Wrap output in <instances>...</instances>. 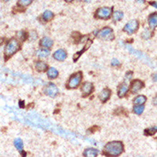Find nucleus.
I'll list each match as a JSON object with an SVG mask.
<instances>
[{
    "label": "nucleus",
    "instance_id": "nucleus-1",
    "mask_svg": "<svg viewBox=\"0 0 157 157\" xmlns=\"http://www.w3.org/2000/svg\"><path fill=\"white\" fill-rule=\"evenodd\" d=\"M124 151V144L119 141H112L108 142L104 149L105 155L119 156Z\"/></svg>",
    "mask_w": 157,
    "mask_h": 157
},
{
    "label": "nucleus",
    "instance_id": "nucleus-2",
    "mask_svg": "<svg viewBox=\"0 0 157 157\" xmlns=\"http://www.w3.org/2000/svg\"><path fill=\"white\" fill-rule=\"evenodd\" d=\"M21 49L20 42L17 41V39L12 38L7 42L5 48V57L6 59H9L10 57L14 55Z\"/></svg>",
    "mask_w": 157,
    "mask_h": 157
},
{
    "label": "nucleus",
    "instance_id": "nucleus-3",
    "mask_svg": "<svg viewBox=\"0 0 157 157\" xmlns=\"http://www.w3.org/2000/svg\"><path fill=\"white\" fill-rule=\"evenodd\" d=\"M82 80V73L80 71L76 72L69 78L66 86L68 89H76L80 85Z\"/></svg>",
    "mask_w": 157,
    "mask_h": 157
},
{
    "label": "nucleus",
    "instance_id": "nucleus-4",
    "mask_svg": "<svg viewBox=\"0 0 157 157\" xmlns=\"http://www.w3.org/2000/svg\"><path fill=\"white\" fill-rule=\"evenodd\" d=\"M112 14V8L109 7H102L98 9L95 14V16L98 19H102V20H106L111 17Z\"/></svg>",
    "mask_w": 157,
    "mask_h": 157
},
{
    "label": "nucleus",
    "instance_id": "nucleus-5",
    "mask_svg": "<svg viewBox=\"0 0 157 157\" xmlns=\"http://www.w3.org/2000/svg\"><path fill=\"white\" fill-rule=\"evenodd\" d=\"M97 38L103 41H112L114 39L113 31L111 28H104L97 33Z\"/></svg>",
    "mask_w": 157,
    "mask_h": 157
},
{
    "label": "nucleus",
    "instance_id": "nucleus-6",
    "mask_svg": "<svg viewBox=\"0 0 157 157\" xmlns=\"http://www.w3.org/2000/svg\"><path fill=\"white\" fill-rule=\"evenodd\" d=\"M138 27H139V22L137 20H131L125 24L123 30L127 33L128 35H132L137 32Z\"/></svg>",
    "mask_w": 157,
    "mask_h": 157
},
{
    "label": "nucleus",
    "instance_id": "nucleus-7",
    "mask_svg": "<svg viewBox=\"0 0 157 157\" xmlns=\"http://www.w3.org/2000/svg\"><path fill=\"white\" fill-rule=\"evenodd\" d=\"M44 93L45 95H46L47 96L52 97V98H54L57 96V95L58 94V87L56 86L54 83H48L45 89H44Z\"/></svg>",
    "mask_w": 157,
    "mask_h": 157
},
{
    "label": "nucleus",
    "instance_id": "nucleus-8",
    "mask_svg": "<svg viewBox=\"0 0 157 157\" xmlns=\"http://www.w3.org/2000/svg\"><path fill=\"white\" fill-rule=\"evenodd\" d=\"M94 90V85L92 82H86L82 84L81 89V91L82 93V95L83 97L89 96L92 92Z\"/></svg>",
    "mask_w": 157,
    "mask_h": 157
},
{
    "label": "nucleus",
    "instance_id": "nucleus-9",
    "mask_svg": "<svg viewBox=\"0 0 157 157\" xmlns=\"http://www.w3.org/2000/svg\"><path fill=\"white\" fill-rule=\"evenodd\" d=\"M143 88V82L140 80H134L131 84V92L136 94Z\"/></svg>",
    "mask_w": 157,
    "mask_h": 157
},
{
    "label": "nucleus",
    "instance_id": "nucleus-10",
    "mask_svg": "<svg viewBox=\"0 0 157 157\" xmlns=\"http://www.w3.org/2000/svg\"><path fill=\"white\" fill-rule=\"evenodd\" d=\"M129 90V86H128V82H123L121 83L119 89H118V96L119 98H123L126 95L127 92Z\"/></svg>",
    "mask_w": 157,
    "mask_h": 157
},
{
    "label": "nucleus",
    "instance_id": "nucleus-11",
    "mask_svg": "<svg viewBox=\"0 0 157 157\" xmlns=\"http://www.w3.org/2000/svg\"><path fill=\"white\" fill-rule=\"evenodd\" d=\"M110 97H111V90L109 89H104L99 95V98L103 103L107 102L110 99Z\"/></svg>",
    "mask_w": 157,
    "mask_h": 157
},
{
    "label": "nucleus",
    "instance_id": "nucleus-12",
    "mask_svg": "<svg viewBox=\"0 0 157 157\" xmlns=\"http://www.w3.org/2000/svg\"><path fill=\"white\" fill-rule=\"evenodd\" d=\"M67 57V53L63 49H58L53 53V58L58 61H64Z\"/></svg>",
    "mask_w": 157,
    "mask_h": 157
},
{
    "label": "nucleus",
    "instance_id": "nucleus-13",
    "mask_svg": "<svg viewBox=\"0 0 157 157\" xmlns=\"http://www.w3.org/2000/svg\"><path fill=\"white\" fill-rule=\"evenodd\" d=\"M40 45L42 47H44V48H47V49H49V48H51L52 45H53V41L52 39H50L49 37H44V38H42L40 41Z\"/></svg>",
    "mask_w": 157,
    "mask_h": 157
},
{
    "label": "nucleus",
    "instance_id": "nucleus-14",
    "mask_svg": "<svg viewBox=\"0 0 157 157\" xmlns=\"http://www.w3.org/2000/svg\"><path fill=\"white\" fill-rule=\"evenodd\" d=\"M14 145L16 149L22 154V155H26L25 153H23V142L21 138H16L14 141Z\"/></svg>",
    "mask_w": 157,
    "mask_h": 157
},
{
    "label": "nucleus",
    "instance_id": "nucleus-15",
    "mask_svg": "<svg viewBox=\"0 0 157 157\" xmlns=\"http://www.w3.org/2000/svg\"><path fill=\"white\" fill-rule=\"evenodd\" d=\"M157 24V15L156 13H153L149 15V25L150 27V28L155 29L156 28Z\"/></svg>",
    "mask_w": 157,
    "mask_h": 157
},
{
    "label": "nucleus",
    "instance_id": "nucleus-16",
    "mask_svg": "<svg viewBox=\"0 0 157 157\" xmlns=\"http://www.w3.org/2000/svg\"><path fill=\"white\" fill-rule=\"evenodd\" d=\"M46 73H47V76H48L50 79H55V78H57V77L58 76V70H57L56 68H54V67H50V68H48Z\"/></svg>",
    "mask_w": 157,
    "mask_h": 157
},
{
    "label": "nucleus",
    "instance_id": "nucleus-17",
    "mask_svg": "<svg viewBox=\"0 0 157 157\" xmlns=\"http://www.w3.org/2000/svg\"><path fill=\"white\" fill-rule=\"evenodd\" d=\"M98 154H99V151L97 149L93 148H89L83 152V155L87 157H95L98 155Z\"/></svg>",
    "mask_w": 157,
    "mask_h": 157
},
{
    "label": "nucleus",
    "instance_id": "nucleus-18",
    "mask_svg": "<svg viewBox=\"0 0 157 157\" xmlns=\"http://www.w3.org/2000/svg\"><path fill=\"white\" fill-rule=\"evenodd\" d=\"M35 69L39 72H44L47 70V65L43 61H38L35 63Z\"/></svg>",
    "mask_w": 157,
    "mask_h": 157
},
{
    "label": "nucleus",
    "instance_id": "nucleus-19",
    "mask_svg": "<svg viewBox=\"0 0 157 157\" xmlns=\"http://www.w3.org/2000/svg\"><path fill=\"white\" fill-rule=\"evenodd\" d=\"M36 55L38 58H46L48 56L50 55V51L49 49L47 48H41L40 50H38L37 52H36Z\"/></svg>",
    "mask_w": 157,
    "mask_h": 157
},
{
    "label": "nucleus",
    "instance_id": "nucleus-20",
    "mask_svg": "<svg viewBox=\"0 0 157 157\" xmlns=\"http://www.w3.org/2000/svg\"><path fill=\"white\" fill-rule=\"evenodd\" d=\"M112 21L114 22H119V21H121L123 19V17H124V13L121 12V11H115V12H113V14H112Z\"/></svg>",
    "mask_w": 157,
    "mask_h": 157
},
{
    "label": "nucleus",
    "instance_id": "nucleus-21",
    "mask_svg": "<svg viewBox=\"0 0 157 157\" xmlns=\"http://www.w3.org/2000/svg\"><path fill=\"white\" fill-rule=\"evenodd\" d=\"M146 101H147V98L144 95H138L134 99L133 103L135 105H143L146 102Z\"/></svg>",
    "mask_w": 157,
    "mask_h": 157
},
{
    "label": "nucleus",
    "instance_id": "nucleus-22",
    "mask_svg": "<svg viewBox=\"0 0 157 157\" xmlns=\"http://www.w3.org/2000/svg\"><path fill=\"white\" fill-rule=\"evenodd\" d=\"M53 15H53V13L52 12L51 10H46L42 15V19L45 22H49V21L52 19Z\"/></svg>",
    "mask_w": 157,
    "mask_h": 157
},
{
    "label": "nucleus",
    "instance_id": "nucleus-23",
    "mask_svg": "<svg viewBox=\"0 0 157 157\" xmlns=\"http://www.w3.org/2000/svg\"><path fill=\"white\" fill-rule=\"evenodd\" d=\"M144 111V106L143 105H135L133 107V112L134 113H136L137 115L142 114Z\"/></svg>",
    "mask_w": 157,
    "mask_h": 157
},
{
    "label": "nucleus",
    "instance_id": "nucleus-24",
    "mask_svg": "<svg viewBox=\"0 0 157 157\" xmlns=\"http://www.w3.org/2000/svg\"><path fill=\"white\" fill-rule=\"evenodd\" d=\"M153 35V33L152 31H150L149 29H144V31L142 32V37L143 39H145V40H148V39H150Z\"/></svg>",
    "mask_w": 157,
    "mask_h": 157
},
{
    "label": "nucleus",
    "instance_id": "nucleus-25",
    "mask_svg": "<svg viewBox=\"0 0 157 157\" xmlns=\"http://www.w3.org/2000/svg\"><path fill=\"white\" fill-rule=\"evenodd\" d=\"M156 127H149V128H148L146 129L145 131H144V134L145 135H147V136H152L154 134H155L156 133Z\"/></svg>",
    "mask_w": 157,
    "mask_h": 157
},
{
    "label": "nucleus",
    "instance_id": "nucleus-26",
    "mask_svg": "<svg viewBox=\"0 0 157 157\" xmlns=\"http://www.w3.org/2000/svg\"><path fill=\"white\" fill-rule=\"evenodd\" d=\"M34 0H18V5L21 7H27L30 5Z\"/></svg>",
    "mask_w": 157,
    "mask_h": 157
},
{
    "label": "nucleus",
    "instance_id": "nucleus-27",
    "mask_svg": "<svg viewBox=\"0 0 157 157\" xmlns=\"http://www.w3.org/2000/svg\"><path fill=\"white\" fill-rule=\"evenodd\" d=\"M16 35H17V38L22 40V41H25L26 39L28 38V34L26 33L25 31H19L16 34Z\"/></svg>",
    "mask_w": 157,
    "mask_h": 157
},
{
    "label": "nucleus",
    "instance_id": "nucleus-28",
    "mask_svg": "<svg viewBox=\"0 0 157 157\" xmlns=\"http://www.w3.org/2000/svg\"><path fill=\"white\" fill-rule=\"evenodd\" d=\"M132 76H133L132 71H128L126 74H125V82H128L131 81V79L132 78Z\"/></svg>",
    "mask_w": 157,
    "mask_h": 157
},
{
    "label": "nucleus",
    "instance_id": "nucleus-29",
    "mask_svg": "<svg viewBox=\"0 0 157 157\" xmlns=\"http://www.w3.org/2000/svg\"><path fill=\"white\" fill-rule=\"evenodd\" d=\"M119 65H120V63H119V61L118 60L117 58H113L112 60V66H119Z\"/></svg>",
    "mask_w": 157,
    "mask_h": 157
},
{
    "label": "nucleus",
    "instance_id": "nucleus-30",
    "mask_svg": "<svg viewBox=\"0 0 157 157\" xmlns=\"http://www.w3.org/2000/svg\"><path fill=\"white\" fill-rule=\"evenodd\" d=\"M19 104H20V107H22H22H24V102L21 101Z\"/></svg>",
    "mask_w": 157,
    "mask_h": 157
},
{
    "label": "nucleus",
    "instance_id": "nucleus-31",
    "mask_svg": "<svg viewBox=\"0 0 157 157\" xmlns=\"http://www.w3.org/2000/svg\"><path fill=\"white\" fill-rule=\"evenodd\" d=\"M150 4H151V5L155 6V7L156 8V3H155H155H154V2H152V3H150Z\"/></svg>",
    "mask_w": 157,
    "mask_h": 157
},
{
    "label": "nucleus",
    "instance_id": "nucleus-32",
    "mask_svg": "<svg viewBox=\"0 0 157 157\" xmlns=\"http://www.w3.org/2000/svg\"><path fill=\"white\" fill-rule=\"evenodd\" d=\"M137 2H139V3H142V4H143L144 2H145V0H137Z\"/></svg>",
    "mask_w": 157,
    "mask_h": 157
},
{
    "label": "nucleus",
    "instance_id": "nucleus-33",
    "mask_svg": "<svg viewBox=\"0 0 157 157\" xmlns=\"http://www.w3.org/2000/svg\"><path fill=\"white\" fill-rule=\"evenodd\" d=\"M65 2H67V3H71V2H72L73 0H65Z\"/></svg>",
    "mask_w": 157,
    "mask_h": 157
},
{
    "label": "nucleus",
    "instance_id": "nucleus-34",
    "mask_svg": "<svg viewBox=\"0 0 157 157\" xmlns=\"http://www.w3.org/2000/svg\"><path fill=\"white\" fill-rule=\"evenodd\" d=\"M5 2H8V1H10V0H4Z\"/></svg>",
    "mask_w": 157,
    "mask_h": 157
}]
</instances>
